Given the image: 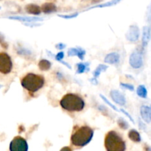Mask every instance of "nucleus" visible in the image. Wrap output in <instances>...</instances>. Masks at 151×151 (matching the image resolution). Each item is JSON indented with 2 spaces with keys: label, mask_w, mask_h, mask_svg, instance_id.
<instances>
[{
  "label": "nucleus",
  "mask_w": 151,
  "mask_h": 151,
  "mask_svg": "<svg viewBox=\"0 0 151 151\" xmlns=\"http://www.w3.org/2000/svg\"><path fill=\"white\" fill-rule=\"evenodd\" d=\"M94 131L88 126H75L71 136V142L76 147L86 145L92 139Z\"/></svg>",
  "instance_id": "nucleus-1"
},
{
  "label": "nucleus",
  "mask_w": 151,
  "mask_h": 151,
  "mask_svg": "<svg viewBox=\"0 0 151 151\" xmlns=\"http://www.w3.org/2000/svg\"><path fill=\"white\" fill-rule=\"evenodd\" d=\"M60 104L64 110L69 112L81 111L85 106L83 100L78 94L72 93L63 96L60 100Z\"/></svg>",
  "instance_id": "nucleus-2"
},
{
  "label": "nucleus",
  "mask_w": 151,
  "mask_h": 151,
  "mask_svg": "<svg viewBox=\"0 0 151 151\" xmlns=\"http://www.w3.org/2000/svg\"><path fill=\"white\" fill-rule=\"evenodd\" d=\"M45 80L41 75L28 73L21 79V84L29 93H35L41 89L44 85Z\"/></svg>",
  "instance_id": "nucleus-3"
},
{
  "label": "nucleus",
  "mask_w": 151,
  "mask_h": 151,
  "mask_svg": "<svg viewBox=\"0 0 151 151\" xmlns=\"http://www.w3.org/2000/svg\"><path fill=\"white\" fill-rule=\"evenodd\" d=\"M105 147L108 151H123L125 142L116 131H109L105 137Z\"/></svg>",
  "instance_id": "nucleus-4"
},
{
  "label": "nucleus",
  "mask_w": 151,
  "mask_h": 151,
  "mask_svg": "<svg viewBox=\"0 0 151 151\" xmlns=\"http://www.w3.org/2000/svg\"><path fill=\"white\" fill-rule=\"evenodd\" d=\"M13 67L11 58L5 52H0V72L4 75L10 73Z\"/></svg>",
  "instance_id": "nucleus-5"
},
{
  "label": "nucleus",
  "mask_w": 151,
  "mask_h": 151,
  "mask_svg": "<svg viewBox=\"0 0 151 151\" xmlns=\"http://www.w3.org/2000/svg\"><path fill=\"white\" fill-rule=\"evenodd\" d=\"M10 150L11 151H27L28 150L27 143L24 139L18 136L10 142Z\"/></svg>",
  "instance_id": "nucleus-6"
},
{
  "label": "nucleus",
  "mask_w": 151,
  "mask_h": 151,
  "mask_svg": "<svg viewBox=\"0 0 151 151\" xmlns=\"http://www.w3.org/2000/svg\"><path fill=\"white\" fill-rule=\"evenodd\" d=\"M25 10L28 13L33 15H38L40 14L41 11V9L39 6L36 5V4H28L25 7Z\"/></svg>",
  "instance_id": "nucleus-7"
},
{
  "label": "nucleus",
  "mask_w": 151,
  "mask_h": 151,
  "mask_svg": "<svg viewBox=\"0 0 151 151\" xmlns=\"http://www.w3.org/2000/svg\"><path fill=\"white\" fill-rule=\"evenodd\" d=\"M141 114L143 119L147 122H150L151 121V110L148 107L143 106L141 109Z\"/></svg>",
  "instance_id": "nucleus-8"
},
{
  "label": "nucleus",
  "mask_w": 151,
  "mask_h": 151,
  "mask_svg": "<svg viewBox=\"0 0 151 151\" xmlns=\"http://www.w3.org/2000/svg\"><path fill=\"white\" fill-rule=\"evenodd\" d=\"M41 10L44 13H51V12H54L56 10V7L54 4L52 3H45L43 4L41 7Z\"/></svg>",
  "instance_id": "nucleus-9"
},
{
  "label": "nucleus",
  "mask_w": 151,
  "mask_h": 151,
  "mask_svg": "<svg viewBox=\"0 0 151 151\" xmlns=\"http://www.w3.org/2000/svg\"><path fill=\"white\" fill-rule=\"evenodd\" d=\"M128 137H129V138L132 141L135 142H139L141 140L139 134L137 131H135V130H131L129 132V134H128Z\"/></svg>",
  "instance_id": "nucleus-10"
},
{
  "label": "nucleus",
  "mask_w": 151,
  "mask_h": 151,
  "mask_svg": "<svg viewBox=\"0 0 151 151\" xmlns=\"http://www.w3.org/2000/svg\"><path fill=\"white\" fill-rule=\"evenodd\" d=\"M38 66H39L41 70H48L50 68V66H51V63H50L48 60H42L39 62V63H38Z\"/></svg>",
  "instance_id": "nucleus-11"
},
{
  "label": "nucleus",
  "mask_w": 151,
  "mask_h": 151,
  "mask_svg": "<svg viewBox=\"0 0 151 151\" xmlns=\"http://www.w3.org/2000/svg\"><path fill=\"white\" fill-rule=\"evenodd\" d=\"M137 94L139 96H140L141 97L143 98H145L147 97V90L145 88L144 86H139L138 89H137Z\"/></svg>",
  "instance_id": "nucleus-12"
},
{
  "label": "nucleus",
  "mask_w": 151,
  "mask_h": 151,
  "mask_svg": "<svg viewBox=\"0 0 151 151\" xmlns=\"http://www.w3.org/2000/svg\"><path fill=\"white\" fill-rule=\"evenodd\" d=\"M78 66H79V71H78V72H83V69H84L83 65L79 64V65H78Z\"/></svg>",
  "instance_id": "nucleus-13"
},
{
  "label": "nucleus",
  "mask_w": 151,
  "mask_h": 151,
  "mask_svg": "<svg viewBox=\"0 0 151 151\" xmlns=\"http://www.w3.org/2000/svg\"><path fill=\"white\" fill-rule=\"evenodd\" d=\"M102 1V0H92V2L94 3H97V2H99V1Z\"/></svg>",
  "instance_id": "nucleus-14"
}]
</instances>
